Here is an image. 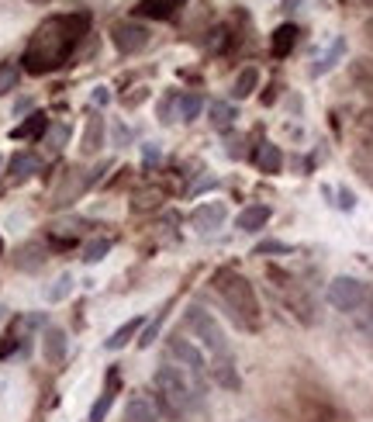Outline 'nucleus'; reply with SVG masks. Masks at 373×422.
I'll return each mask as SVG.
<instances>
[{
  "mask_svg": "<svg viewBox=\"0 0 373 422\" xmlns=\"http://www.w3.org/2000/svg\"><path fill=\"white\" fill-rule=\"evenodd\" d=\"M87 31H90V14H87V10L49 17V21L31 35V42H28V49H24V59H21L24 70L35 73V77H42V73H52V70L66 66L70 56H73V49L80 45V38H84Z\"/></svg>",
  "mask_w": 373,
  "mask_h": 422,
  "instance_id": "1",
  "label": "nucleus"
},
{
  "mask_svg": "<svg viewBox=\"0 0 373 422\" xmlns=\"http://www.w3.org/2000/svg\"><path fill=\"white\" fill-rule=\"evenodd\" d=\"M214 288H218V295L228 302V308L235 312V322H239V325H249V329L260 325V302H256V291H253V284H249L242 274H235V270H218V274H214Z\"/></svg>",
  "mask_w": 373,
  "mask_h": 422,
  "instance_id": "2",
  "label": "nucleus"
},
{
  "mask_svg": "<svg viewBox=\"0 0 373 422\" xmlns=\"http://www.w3.org/2000/svg\"><path fill=\"white\" fill-rule=\"evenodd\" d=\"M152 381H156L159 395H163V398H166L177 412H184V409H197V405H200V395H204V391H200V388L186 377L177 364H163V367H156Z\"/></svg>",
  "mask_w": 373,
  "mask_h": 422,
  "instance_id": "3",
  "label": "nucleus"
},
{
  "mask_svg": "<svg viewBox=\"0 0 373 422\" xmlns=\"http://www.w3.org/2000/svg\"><path fill=\"white\" fill-rule=\"evenodd\" d=\"M184 325L207 346V353L211 357H232V350H228V339H225V332H221V325L214 322L211 312H204L200 305H190L184 312Z\"/></svg>",
  "mask_w": 373,
  "mask_h": 422,
  "instance_id": "4",
  "label": "nucleus"
},
{
  "mask_svg": "<svg viewBox=\"0 0 373 422\" xmlns=\"http://www.w3.org/2000/svg\"><path fill=\"white\" fill-rule=\"evenodd\" d=\"M166 357H170V360L184 370V374L197 384V388H200V391L207 388V360L200 357V350H197L193 343H186L184 336H177V332H173V336H166Z\"/></svg>",
  "mask_w": 373,
  "mask_h": 422,
  "instance_id": "5",
  "label": "nucleus"
},
{
  "mask_svg": "<svg viewBox=\"0 0 373 422\" xmlns=\"http://www.w3.org/2000/svg\"><path fill=\"white\" fill-rule=\"evenodd\" d=\"M367 298H370V291L356 277H335L328 284V305L339 308V312H346V315H356L367 305Z\"/></svg>",
  "mask_w": 373,
  "mask_h": 422,
  "instance_id": "6",
  "label": "nucleus"
},
{
  "mask_svg": "<svg viewBox=\"0 0 373 422\" xmlns=\"http://www.w3.org/2000/svg\"><path fill=\"white\" fill-rule=\"evenodd\" d=\"M111 38H114V45H118V52H125V56H132V52H142L145 45H149V28L145 24H138V21H118L114 28H111Z\"/></svg>",
  "mask_w": 373,
  "mask_h": 422,
  "instance_id": "7",
  "label": "nucleus"
},
{
  "mask_svg": "<svg viewBox=\"0 0 373 422\" xmlns=\"http://www.w3.org/2000/svg\"><path fill=\"white\" fill-rule=\"evenodd\" d=\"M225 221V205H200V208L190 214V225L197 228V232H211V228H218Z\"/></svg>",
  "mask_w": 373,
  "mask_h": 422,
  "instance_id": "8",
  "label": "nucleus"
},
{
  "mask_svg": "<svg viewBox=\"0 0 373 422\" xmlns=\"http://www.w3.org/2000/svg\"><path fill=\"white\" fill-rule=\"evenodd\" d=\"M125 419H128V422H163V419H159V409H156L149 398H142V395H135V398L128 402Z\"/></svg>",
  "mask_w": 373,
  "mask_h": 422,
  "instance_id": "9",
  "label": "nucleus"
},
{
  "mask_svg": "<svg viewBox=\"0 0 373 422\" xmlns=\"http://www.w3.org/2000/svg\"><path fill=\"white\" fill-rule=\"evenodd\" d=\"M184 3L186 0H138L135 14H142V17H173L177 7H184Z\"/></svg>",
  "mask_w": 373,
  "mask_h": 422,
  "instance_id": "10",
  "label": "nucleus"
},
{
  "mask_svg": "<svg viewBox=\"0 0 373 422\" xmlns=\"http://www.w3.org/2000/svg\"><path fill=\"white\" fill-rule=\"evenodd\" d=\"M211 374H214V381L221 384V388H239V374H235V367H232V357H211V367H207Z\"/></svg>",
  "mask_w": 373,
  "mask_h": 422,
  "instance_id": "11",
  "label": "nucleus"
},
{
  "mask_svg": "<svg viewBox=\"0 0 373 422\" xmlns=\"http://www.w3.org/2000/svg\"><path fill=\"white\" fill-rule=\"evenodd\" d=\"M267 221H270V208H267V205H249V208L239 214L235 225H239L242 232H256V228H263Z\"/></svg>",
  "mask_w": 373,
  "mask_h": 422,
  "instance_id": "12",
  "label": "nucleus"
},
{
  "mask_svg": "<svg viewBox=\"0 0 373 422\" xmlns=\"http://www.w3.org/2000/svg\"><path fill=\"white\" fill-rule=\"evenodd\" d=\"M31 173H38V156H31V153H17V156L10 159V180L21 184V180H28Z\"/></svg>",
  "mask_w": 373,
  "mask_h": 422,
  "instance_id": "13",
  "label": "nucleus"
},
{
  "mask_svg": "<svg viewBox=\"0 0 373 422\" xmlns=\"http://www.w3.org/2000/svg\"><path fill=\"white\" fill-rule=\"evenodd\" d=\"M63 357H66V332L63 329H49L45 332V360L59 364Z\"/></svg>",
  "mask_w": 373,
  "mask_h": 422,
  "instance_id": "14",
  "label": "nucleus"
},
{
  "mask_svg": "<svg viewBox=\"0 0 373 422\" xmlns=\"http://www.w3.org/2000/svg\"><path fill=\"white\" fill-rule=\"evenodd\" d=\"M114 391H118V370L107 374V391L97 398V405H93V412H90V422H100L107 416V409H111V402H114Z\"/></svg>",
  "mask_w": 373,
  "mask_h": 422,
  "instance_id": "15",
  "label": "nucleus"
},
{
  "mask_svg": "<svg viewBox=\"0 0 373 422\" xmlns=\"http://www.w3.org/2000/svg\"><path fill=\"white\" fill-rule=\"evenodd\" d=\"M294 42H297V28H294V24H280L277 31H273L270 49H273V56H287V52L294 49Z\"/></svg>",
  "mask_w": 373,
  "mask_h": 422,
  "instance_id": "16",
  "label": "nucleus"
},
{
  "mask_svg": "<svg viewBox=\"0 0 373 422\" xmlns=\"http://www.w3.org/2000/svg\"><path fill=\"white\" fill-rule=\"evenodd\" d=\"M256 84H260V70H256V66H246V70L239 73L235 87H232V97H249V94L256 91Z\"/></svg>",
  "mask_w": 373,
  "mask_h": 422,
  "instance_id": "17",
  "label": "nucleus"
},
{
  "mask_svg": "<svg viewBox=\"0 0 373 422\" xmlns=\"http://www.w3.org/2000/svg\"><path fill=\"white\" fill-rule=\"evenodd\" d=\"M138 329H142V318H132V322H125L111 339H107V350H121V346H128L135 336H138Z\"/></svg>",
  "mask_w": 373,
  "mask_h": 422,
  "instance_id": "18",
  "label": "nucleus"
},
{
  "mask_svg": "<svg viewBox=\"0 0 373 422\" xmlns=\"http://www.w3.org/2000/svg\"><path fill=\"white\" fill-rule=\"evenodd\" d=\"M45 125H49V118H45V114H31V118H28L24 125H17L10 135H14V139H38V135L45 132Z\"/></svg>",
  "mask_w": 373,
  "mask_h": 422,
  "instance_id": "19",
  "label": "nucleus"
},
{
  "mask_svg": "<svg viewBox=\"0 0 373 422\" xmlns=\"http://www.w3.org/2000/svg\"><path fill=\"white\" fill-rule=\"evenodd\" d=\"M104 146V118H90L84 132V153H97Z\"/></svg>",
  "mask_w": 373,
  "mask_h": 422,
  "instance_id": "20",
  "label": "nucleus"
},
{
  "mask_svg": "<svg viewBox=\"0 0 373 422\" xmlns=\"http://www.w3.org/2000/svg\"><path fill=\"white\" fill-rule=\"evenodd\" d=\"M260 170L263 173H280V166H283V156H280L277 146H263V153H260Z\"/></svg>",
  "mask_w": 373,
  "mask_h": 422,
  "instance_id": "21",
  "label": "nucleus"
},
{
  "mask_svg": "<svg viewBox=\"0 0 373 422\" xmlns=\"http://www.w3.org/2000/svg\"><path fill=\"white\" fill-rule=\"evenodd\" d=\"M17 80H21V66H17V63H0V97H3L7 91H14Z\"/></svg>",
  "mask_w": 373,
  "mask_h": 422,
  "instance_id": "22",
  "label": "nucleus"
},
{
  "mask_svg": "<svg viewBox=\"0 0 373 422\" xmlns=\"http://www.w3.org/2000/svg\"><path fill=\"white\" fill-rule=\"evenodd\" d=\"M107 253H111V239H104V235L84 246V260H87V263H97V260H104Z\"/></svg>",
  "mask_w": 373,
  "mask_h": 422,
  "instance_id": "23",
  "label": "nucleus"
},
{
  "mask_svg": "<svg viewBox=\"0 0 373 422\" xmlns=\"http://www.w3.org/2000/svg\"><path fill=\"white\" fill-rule=\"evenodd\" d=\"M353 80L363 84V87L373 94V63L370 59H356V63H353Z\"/></svg>",
  "mask_w": 373,
  "mask_h": 422,
  "instance_id": "24",
  "label": "nucleus"
},
{
  "mask_svg": "<svg viewBox=\"0 0 373 422\" xmlns=\"http://www.w3.org/2000/svg\"><path fill=\"white\" fill-rule=\"evenodd\" d=\"M232 121H235V111H232V104H221V101H218V104L211 107V125H214V128H228Z\"/></svg>",
  "mask_w": 373,
  "mask_h": 422,
  "instance_id": "25",
  "label": "nucleus"
},
{
  "mask_svg": "<svg viewBox=\"0 0 373 422\" xmlns=\"http://www.w3.org/2000/svg\"><path fill=\"white\" fill-rule=\"evenodd\" d=\"M159 205H163V194L145 191V194H138V198L132 201V211H149V208H159Z\"/></svg>",
  "mask_w": 373,
  "mask_h": 422,
  "instance_id": "26",
  "label": "nucleus"
},
{
  "mask_svg": "<svg viewBox=\"0 0 373 422\" xmlns=\"http://www.w3.org/2000/svg\"><path fill=\"white\" fill-rule=\"evenodd\" d=\"M356 322H360V329H363L367 336H373V295L367 298V305L356 312Z\"/></svg>",
  "mask_w": 373,
  "mask_h": 422,
  "instance_id": "27",
  "label": "nucleus"
},
{
  "mask_svg": "<svg viewBox=\"0 0 373 422\" xmlns=\"http://www.w3.org/2000/svg\"><path fill=\"white\" fill-rule=\"evenodd\" d=\"M180 114H184V121H193V118L200 114V97H197V94L184 97V104H180Z\"/></svg>",
  "mask_w": 373,
  "mask_h": 422,
  "instance_id": "28",
  "label": "nucleus"
},
{
  "mask_svg": "<svg viewBox=\"0 0 373 422\" xmlns=\"http://www.w3.org/2000/svg\"><path fill=\"white\" fill-rule=\"evenodd\" d=\"M342 49H346V45H342V42H335V45H332V52H328V56H325V59L315 66V73H325V70H332V63L342 56Z\"/></svg>",
  "mask_w": 373,
  "mask_h": 422,
  "instance_id": "29",
  "label": "nucleus"
},
{
  "mask_svg": "<svg viewBox=\"0 0 373 422\" xmlns=\"http://www.w3.org/2000/svg\"><path fill=\"white\" fill-rule=\"evenodd\" d=\"M290 246H283V242H260L256 246V253H287Z\"/></svg>",
  "mask_w": 373,
  "mask_h": 422,
  "instance_id": "30",
  "label": "nucleus"
},
{
  "mask_svg": "<svg viewBox=\"0 0 373 422\" xmlns=\"http://www.w3.org/2000/svg\"><path fill=\"white\" fill-rule=\"evenodd\" d=\"M66 291H70V277H63V281H59V288H56V291H49V302H59Z\"/></svg>",
  "mask_w": 373,
  "mask_h": 422,
  "instance_id": "31",
  "label": "nucleus"
},
{
  "mask_svg": "<svg viewBox=\"0 0 373 422\" xmlns=\"http://www.w3.org/2000/svg\"><path fill=\"white\" fill-rule=\"evenodd\" d=\"M49 142H52V149H59V146L66 142V128H52V135H49Z\"/></svg>",
  "mask_w": 373,
  "mask_h": 422,
  "instance_id": "32",
  "label": "nucleus"
},
{
  "mask_svg": "<svg viewBox=\"0 0 373 422\" xmlns=\"http://www.w3.org/2000/svg\"><path fill=\"white\" fill-rule=\"evenodd\" d=\"M363 31H367V35H370V38H373V17H370V21H367V28H363Z\"/></svg>",
  "mask_w": 373,
  "mask_h": 422,
  "instance_id": "33",
  "label": "nucleus"
},
{
  "mask_svg": "<svg viewBox=\"0 0 373 422\" xmlns=\"http://www.w3.org/2000/svg\"><path fill=\"white\" fill-rule=\"evenodd\" d=\"M367 149H370V153H373V135H367Z\"/></svg>",
  "mask_w": 373,
  "mask_h": 422,
  "instance_id": "34",
  "label": "nucleus"
},
{
  "mask_svg": "<svg viewBox=\"0 0 373 422\" xmlns=\"http://www.w3.org/2000/svg\"><path fill=\"white\" fill-rule=\"evenodd\" d=\"M356 3H363V7H373V0H356Z\"/></svg>",
  "mask_w": 373,
  "mask_h": 422,
  "instance_id": "35",
  "label": "nucleus"
},
{
  "mask_svg": "<svg viewBox=\"0 0 373 422\" xmlns=\"http://www.w3.org/2000/svg\"><path fill=\"white\" fill-rule=\"evenodd\" d=\"M28 3H52V0H28Z\"/></svg>",
  "mask_w": 373,
  "mask_h": 422,
  "instance_id": "36",
  "label": "nucleus"
},
{
  "mask_svg": "<svg viewBox=\"0 0 373 422\" xmlns=\"http://www.w3.org/2000/svg\"><path fill=\"white\" fill-rule=\"evenodd\" d=\"M0 166H3V156H0Z\"/></svg>",
  "mask_w": 373,
  "mask_h": 422,
  "instance_id": "37",
  "label": "nucleus"
}]
</instances>
